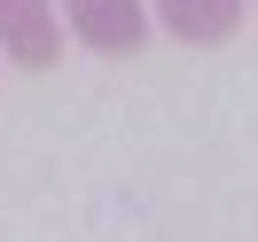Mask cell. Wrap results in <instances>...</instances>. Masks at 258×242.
<instances>
[{
	"mask_svg": "<svg viewBox=\"0 0 258 242\" xmlns=\"http://www.w3.org/2000/svg\"><path fill=\"white\" fill-rule=\"evenodd\" d=\"M0 55H8L16 70H47L55 55H63L47 0H0Z\"/></svg>",
	"mask_w": 258,
	"mask_h": 242,
	"instance_id": "6da1fadb",
	"label": "cell"
},
{
	"mask_svg": "<svg viewBox=\"0 0 258 242\" xmlns=\"http://www.w3.org/2000/svg\"><path fill=\"white\" fill-rule=\"evenodd\" d=\"M63 8H71V32H79L94 55H133L141 32H149L141 0H63Z\"/></svg>",
	"mask_w": 258,
	"mask_h": 242,
	"instance_id": "7a4b0ae2",
	"label": "cell"
},
{
	"mask_svg": "<svg viewBox=\"0 0 258 242\" xmlns=\"http://www.w3.org/2000/svg\"><path fill=\"white\" fill-rule=\"evenodd\" d=\"M157 8L172 24V39H188V47H219L242 24V0H157Z\"/></svg>",
	"mask_w": 258,
	"mask_h": 242,
	"instance_id": "3957f363",
	"label": "cell"
}]
</instances>
